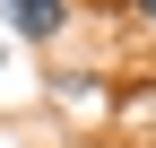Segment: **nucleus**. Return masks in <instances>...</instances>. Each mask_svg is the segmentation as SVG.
<instances>
[{"mask_svg": "<svg viewBox=\"0 0 156 148\" xmlns=\"http://www.w3.org/2000/svg\"><path fill=\"white\" fill-rule=\"evenodd\" d=\"M0 17H9V35H26V44H52V35L69 26V0H0Z\"/></svg>", "mask_w": 156, "mask_h": 148, "instance_id": "obj_1", "label": "nucleus"}, {"mask_svg": "<svg viewBox=\"0 0 156 148\" xmlns=\"http://www.w3.org/2000/svg\"><path fill=\"white\" fill-rule=\"evenodd\" d=\"M130 9H139V17H156V0H130Z\"/></svg>", "mask_w": 156, "mask_h": 148, "instance_id": "obj_2", "label": "nucleus"}]
</instances>
